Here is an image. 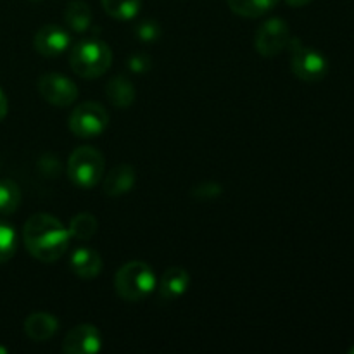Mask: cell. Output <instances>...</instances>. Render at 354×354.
<instances>
[{"label": "cell", "instance_id": "25", "mask_svg": "<svg viewBox=\"0 0 354 354\" xmlns=\"http://www.w3.org/2000/svg\"><path fill=\"white\" fill-rule=\"evenodd\" d=\"M6 114H7V97L6 93L2 92V88H0V121L6 118Z\"/></svg>", "mask_w": 354, "mask_h": 354}, {"label": "cell", "instance_id": "29", "mask_svg": "<svg viewBox=\"0 0 354 354\" xmlns=\"http://www.w3.org/2000/svg\"><path fill=\"white\" fill-rule=\"evenodd\" d=\"M33 2H38V0H33Z\"/></svg>", "mask_w": 354, "mask_h": 354}, {"label": "cell", "instance_id": "21", "mask_svg": "<svg viewBox=\"0 0 354 354\" xmlns=\"http://www.w3.org/2000/svg\"><path fill=\"white\" fill-rule=\"evenodd\" d=\"M17 248L16 230L12 225L0 221V263L9 261Z\"/></svg>", "mask_w": 354, "mask_h": 354}, {"label": "cell", "instance_id": "15", "mask_svg": "<svg viewBox=\"0 0 354 354\" xmlns=\"http://www.w3.org/2000/svg\"><path fill=\"white\" fill-rule=\"evenodd\" d=\"M106 95L114 107L127 109L135 100V86L127 76H114L107 82Z\"/></svg>", "mask_w": 354, "mask_h": 354}, {"label": "cell", "instance_id": "24", "mask_svg": "<svg viewBox=\"0 0 354 354\" xmlns=\"http://www.w3.org/2000/svg\"><path fill=\"white\" fill-rule=\"evenodd\" d=\"M128 68L135 73L147 71L151 68V59L145 57V55H131L130 61H128Z\"/></svg>", "mask_w": 354, "mask_h": 354}, {"label": "cell", "instance_id": "7", "mask_svg": "<svg viewBox=\"0 0 354 354\" xmlns=\"http://www.w3.org/2000/svg\"><path fill=\"white\" fill-rule=\"evenodd\" d=\"M290 41L289 24L282 17H272L265 21L256 31L254 47L258 54L265 57H273L279 55Z\"/></svg>", "mask_w": 354, "mask_h": 354}, {"label": "cell", "instance_id": "9", "mask_svg": "<svg viewBox=\"0 0 354 354\" xmlns=\"http://www.w3.org/2000/svg\"><path fill=\"white\" fill-rule=\"evenodd\" d=\"M102 348V335L95 325L82 324L73 327L62 341V351L68 354H95Z\"/></svg>", "mask_w": 354, "mask_h": 354}, {"label": "cell", "instance_id": "3", "mask_svg": "<svg viewBox=\"0 0 354 354\" xmlns=\"http://www.w3.org/2000/svg\"><path fill=\"white\" fill-rule=\"evenodd\" d=\"M111 61H113V54H111L109 45L95 38L76 44L69 55L73 71L86 80L102 76L109 69Z\"/></svg>", "mask_w": 354, "mask_h": 354}, {"label": "cell", "instance_id": "23", "mask_svg": "<svg viewBox=\"0 0 354 354\" xmlns=\"http://www.w3.org/2000/svg\"><path fill=\"white\" fill-rule=\"evenodd\" d=\"M135 31L142 41H156L161 35V26L154 19H145L137 24Z\"/></svg>", "mask_w": 354, "mask_h": 354}, {"label": "cell", "instance_id": "13", "mask_svg": "<svg viewBox=\"0 0 354 354\" xmlns=\"http://www.w3.org/2000/svg\"><path fill=\"white\" fill-rule=\"evenodd\" d=\"M59 330V322L54 315L37 311L24 320V332L35 342H45Z\"/></svg>", "mask_w": 354, "mask_h": 354}, {"label": "cell", "instance_id": "5", "mask_svg": "<svg viewBox=\"0 0 354 354\" xmlns=\"http://www.w3.org/2000/svg\"><path fill=\"white\" fill-rule=\"evenodd\" d=\"M290 68L292 73L303 82H320L328 71V61L317 48L304 47L299 38H290Z\"/></svg>", "mask_w": 354, "mask_h": 354}, {"label": "cell", "instance_id": "2", "mask_svg": "<svg viewBox=\"0 0 354 354\" xmlns=\"http://www.w3.org/2000/svg\"><path fill=\"white\" fill-rule=\"evenodd\" d=\"M154 270L144 261H130L118 270L114 277V287L121 299L128 303L144 301L156 289Z\"/></svg>", "mask_w": 354, "mask_h": 354}, {"label": "cell", "instance_id": "11", "mask_svg": "<svg viewBox=\"0 0 354 354\" xmlns=\"http://www.w3.org/2000/svg\"><path fill=\"white\" fill-rule=\"evenodd\" d=\"M190 286V275L182 266H171L165 272L159 282V297L162 301H175L187 292Z\"/></svg>", "mask_w": 354, "mask_h": 354}, {"label": "cell", "instance_id": "22", "mask_svg": "<svg viewBox=\"0 0 354 354\" xmlns=\"http://www.w3.org/2000/svg\"><path fill=\"white\" fill-rule=\"evenodd\" d=\"M221 192H223V190H221V185H218V183H213V182L199 183V185H196L192 190H190L192 197L197 201L216 199L218 196H221Z\"/></svg>", "mask_w": 354, "mask_h": 354}, {"label": "cell", "instance_id": "26", "mask_svg": "<svg viewBox=\"0 0 354 354\" xmlns=\"http://www.w3.org/2000/svg\"><path fill=\"white\" fill-rule=\"evenodd\" d=\"M287 3H289L290 7H304L308 6V3H311L313 0H286Z\"/></svg>", "mask_w": 354, "mask_h": 354}, {"label": "cell", "instance_id": "18", "mask_svg": "<svg viewBox=\"0 0 354 354\" xmlns=\"http://www.w3.org/2000/svg\"><path fill=\"white\" fill-rule=\"evenodd\" d=\"M100 2L104 10L118 21L133 19L142 7V0H100Z\"/></svg>", "mask_w": 354, "mask_h": 354}, {"label": "cell", "instance_id": "14", "mask_svg": "<svg viewBox=\"0 0 354 354\" xmlns=\"http://www.w3.org/2000/svg\"><path fill=\"white\" fill-rule=\"evenodd\" d=\"M69 266H71V272L76 277H80L83 280H90L95 279L102 272L104 263L99 252L88 248H82L73 252Z\"/></svg>", "mask_w": 354, "mask_h": 354}, {"label": "cell", "instance_id": "20", "mask_svg": "<svg viewBox=\"0 0 354 354\" xmlns=\"http://www.w3.org/2000/svg\"><path fill=\"white\" fill-rule=\"evenodd\" d=\"M21 204V190L12 180H0V214H12Z\"/></svg>", "mask_w": 354, "mask_h": 354}, {"label": "cell", "instance_id": "6", "mask_svg": "<svg viewBox=\"0 0 354 354\" xmlns=\"http://www.w3.org/2000/svg\"><path fill=\"white\" fill-rule=\"evenodd\" d=\"M109 124V114L99 102H83L69 116V130L82 138H92L102 133Z\"/></svg>", "mask_w": 354, "mask_h": 354}, {"label": "cell", "instance_id": "28", "mask_svg": "<svg viewBox=\"0 0 354 354\" xmlns=\"http://www.w3.org/2000/svg\"><path fill=\"white\" fill-rule=\"evenodd\" d=\"M349 353H351V354H354V348H351V349H349Z\"/></svg>", "mask_w": 354, "mask_h": 354}, {"label": "cell", "instance_id": "10", "mask_svg": "<svg viewBox=\"0 0 354 354\" xmlns=\"http://www.w3.org/2000/svg\"><path fill=\"white\" fill-rule=\"evenodd\" d=\"M69 33L57 24H45L35 35V50L45 57H57L69 47Z\"/></svg>", "mask_w": 354, "mask_h": 354}, {"label": "cell", "instance_id": "12", "mask_svg": "<svg viewBox=\"0 0 354 354\" xmlns=\"http://www.w3.org/2000/svg\"><path fill=\"white\" fill-rule=\"evenodd\" d=\"M137 180L133 166L118 165L104 178V194L109 197H120L130 192Z\"/></svg>", "mask_w": 354, "mask_h": 354}, {"label": "cell", "instance_id": "19", "mask_svg": "<svg viewBox=\"0 0 354 354\" xmlns=\"http://www.w3.org/2000/svg\"><path fill=\"white\" fill-rule=\"evenodd\" d=\"M97 227H99V223H97L93 214L80 213L71 220L68 232L71 237L78 239V241H90L97 234Z\"/></svg>", "mask_w": 354, "mask_h": 354}, {"label": "cell", "instance_id": "4", "mask_svg": "<svg viewBox=\"0 0 354 354\" xmlns=\"http://www.w3.org/2000/svg\"><path fill=\"white\" fill-rule=\"evenodd\" d=\"M104 156L97 149L78 147L68 161V175L69 180L80 189H92L102 180L104 176Z\"/></svg>", "mask_w": 354, "mask_h": 354}, {"label": "cell", "instance_id": "27", "mask_svg": "<svg viewBox=\"0 0 354 354\" xmlns=\"http://www.w3.org/2000/svg\"><path fill=\"white\" fill-rule=\"evenodd\" d=\"M0 353H2V354H6V353H7V349H3V348H0Z\"/></svg>", "mask_w": 354, "mask_h": 354}, {"label": "cell", "instance_id": "16", "mask_svg": "<svg viewBox=\"0 0 354 354\" xmlns=\"http://www.w3.org/2000/svg\"><path fill=\"white\" fill-rule=\"evenodd\" d=\"M64 21L73 31L83 33L92 24V10L82 0H75V2H69L64 9Z\"/></svg>", "mask_w": 354, "mask_h": 354}, {"label": "cell", "instance_id": "1", "mask_svg": "<svg viewBox=\"0 0 354 354\" xmlns=\"http://www.w3.org/2000/svg\"><path fill=\"white\" fill-rule=\"evenodd\" d=\"M69 232L55 216L37 213L24 223V245L35 259L41 263H54L61 258L69 245Z\"/></svg>", "mask_w": 354, "mask_h": 354}, {"label": "cell", "instance_id": "8", "mask_svg": "<svg viewBox=\"0 0 354 354\" xmlns=\"http://www.w3.org/2000/svg\"><path fill=\"white\" fill-rule=\"evenodd\" d=\"M38 92L48 104L55 107L71 106L78 97V88H76L75 82L59 73H47L41 76L38 80Z\"/></svg>", "mask_w": 354, "mask_h": 354}, {"label": "cell", "instance_id": "17", "mask_svg": "<svg viewBox=\"0 0 354 354\" xmlns=\"http://www.w3.org/2000/svg\"><path fill=\"white\" fill-rule=\"evenodd\" d=\"M280 0H227L232 12L242 17H259L277 7Z\"/></svg>", "mask_w": 354, "mask_h": 354}]
</instances>
